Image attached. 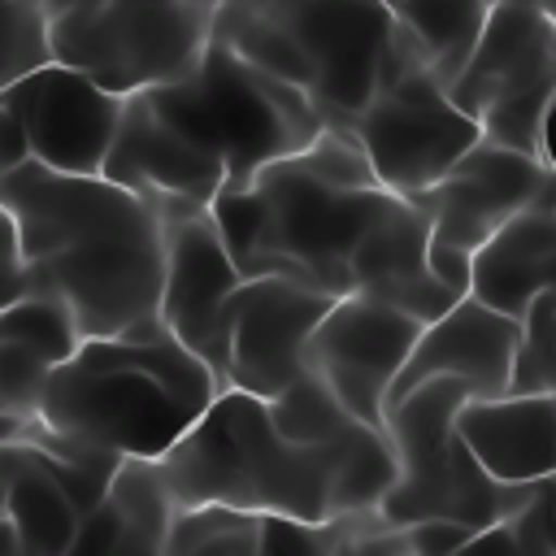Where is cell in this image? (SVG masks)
Segmentation results:
<instances>
[{
	"label": "cell",
	"mask_w": 556,
	"mask_h": 556,
	"mask_svg": "<svg viewBox=\"0 0 556 556\" xmlns=\"http://www.w3.org/2000/svg\"><path fill=\"white\" fill-rule=\"evenodd\" d=\"M543 161L556 169V96H552L547 117H543Z\"/></svg>",
	"instance_id": "obj_29"
},
{
	"label": "cell",
	"mask_w": 556,
	"mask_h": 556,
	"mask_svg": "<svg viewBox=\"0 0 556 556\" xmlns=\"http://www.w3.org/2000/svg\"><path fill=\"white\" fill-rule=\"evenodd\" d=\"M456 426L500 482H543L556 473V395H473Z\"/></svg>",
	"instance_id": "obj_20"
},
{
	"label": "cell",
	"mask_w": 556,
	"mask_h": 556,
	"mask_svg": "<svg viewBox=\"0 0 556 556\" xmlns=\"http://www.w3.org/2000/svg\"><path fill=\"white\" fill-rule=\"evenodd\" d=\"M339 295L287 274H248L230 300L226 387L282 395L308 369V339Z\"/></svg>",
	"instance_id": "obj_13"
},
{
	"label": "cell",
	"mask_w": 556,
	"mask_h": 556,
	"mask_svg": "<svg viewBox=\"0 0 556 556\" xmlns=\"http://www.w3.org/2000/svg\"><path fill=\"white\" fill-rule=\"evenodd\" d=\"M387 4H400V0H387Z\"/></svg>",
	"instance_id": "obj_33"
},
{
	"label": "cell",
	"mask_w": 556,
	"mask_h": 556,
	"mask_svg": "<svg viewBox=\"0 0 556 556\" xmlns=\"http://www.w3.org/2000/svg\"><path fill=\"white\" fill-rule=\"evenodd\" d=\"M169 222V256H165V291H161V321L200 352L222 387H226V326L230 300L248 278L230 252V239L213 208H174Z\"/></svg>",
	"instance_id": "obj_15"
},
{
	"label": "cell",
	"mask_w": 556,
	"mask_h": 556,
	"mask_svg": "<svg viewBox=\"0 0 556 556\" xmlns=\"http://www.w3.org/2000/svg\"><path fill=\"white\" fill-rule=\"evenodd\" d=\"M26 161H35V152H30V130H26V122H22L13 109L0 104V174L17 169V165H26Z\"/></svg>",
	"instance_id": "obj_28"
},
{
	"label": "cell",
	"mask_w": 556,
	"mask_h": 556,
	"mask_svg": "<svg viewBox=\"0 0 556 556\" xmlns=\"http://www.w3.org/2000/svg\"><path fill=\"white\" fill-rule=\"evenodd\" d=\"M248 4H256V9H287V4H295V0H248Z\"/></svg>",
	"instance_id": "obj_30"
},
{
	"label": "cell",
	"mask_w": 556,
	"mask_h": 556,
	"mask_svg": "<svg viewBox=\"0 0 556 556\" xmlns=\"http://www.w3.org/2000/svg\"><path fill=\"white\" fill-rule=\"evenodd\" d=\"M109 504L122 517V552L165 556V539H169L178 500L161 473V460L126 456L109 482Z\"/></svg>",
	"instance_id": "obj_22"
},
{
	"label": "cell",
	"mask_w": 556,
	"mask_h": 556,
	"mask_svg": "<svg viewBox=\"0 0 556 556\" xmlns=\"http://www.w3.org/2000/svg\"><path fill=\"white\" fill-rule=\"evenodd\" d=\"M56 61L52 43V4L43 0H4V83H17Z\"/></svg>",
	"instance_id": "obj_25"
},
{
	"label": "cell",
	"mask_w": 556,
	"mask_h": 556,
	"mask_svg": "<svg viewBox=\"0 0 556 556\" xmlns=\"http://www.w3.org/2000/svg\"><path fill=\"white\" fill-rule=\"evenodd\" d=\"M517 534V552H543L556 556V473L534 486V495L508 517Z\"/></svg>",
	"instance_id": "obj_26"
},
{
	"label": "cell",
	"mask_w": 556,
	"mask_h": 556,
	"mask_svg": "<svg viewBox=\"0 0 556 556\" xmlns=\"http://www.w3.org/2000/svg\"><path fill=\"white\" fill-rule=\"evenodd\" d=\"M504 0H400L395 13L408 30V39L417 43V52L426 56V65L452 87L469 61V52L482 39L486 17L500 9Z\"/></svg>",
	"instance_id": "obj_21"
},
{
	"label": "cell",
	"mask_w": 556,
	"mask_h": 556,
	"mask_svg": "<svg viewBox=\"0 0 556 556\" xmlns=\"http://www.w3.org/2000/svg\"><path fill=\"white\" fill-rule=\"evenodd\" d=\"M126 100L130 96L109 91L65 61L4 83L0 91V104L26 122L35 161L61 174H104L109 152L122 135Z\"/></svg>",
	"instance_id": "obj_14"
},
{
	"label": "cell",
	"mask_w": 556,
	"mask_h": 556,
	"mask_svg": "<svg viewBox=\"0 0 556 556\" xmlns=\"http://www.w3.org/2000/svg\"><path fill=\"white\" fill-rule=\"evenodd\" d=\"M43 4H52V9H65V4H78V0H43Z\"/></svg>",
	"instance_id": "obj_32"
},
{
	"label": "cell",
	"mask_w": 556,
	"mask_h": 556,
	"mask_svg": "<svg viewBox=\"0 0 556 556\" xmlns=\"http://www.w3.org/2000/svg\"><path fill=\"white\" fill-rule=\"evenodd\" d=\"M473 534H478V526H469V521H452V517H426V521L404 526L408 552H417V556H452V552H469Z\"/></svg>",
	"instance_id": "obj_27"
},
{
	"label": "cell",
	"mask_w": 556,
	"mask_h": 556,
	"mask_svg": "<svg viewBox=\"0 0 556 556\" xmlns=\"http://www.w3.org/2000/svg\"><path fill=\"white\" fill-rule=\"evenodd\" d=\"M295 35L308 65V96L326 126L348 130L374 100L387 61L404 35L395 4L387 0H295L269 9Z\"/></svg>",
	"instance_id": "obj_11"
},
{
	"label": "cell",
	"mask_w": 556,
	"mask_h": 556,
	"mask_svg": "<svg viewBox=\"0 0 556 556\" xmlns=\"http://www.w3.org/2000/svg\"><path fill=\"white\" fill-rule=\"evenodd\" d=\"M161 473L178 504H235L304 521L334 517V456L282 434L269 400L243 387H222L204 417L161 456Z\"/></svg>",
	"instance_id": "obj_4"
},
{
	"label": "cell",
	"mask_w": 556,
	"mask_h": 556,
	"mask_svg": "<svg viewBox=\"0 0 556 556\" xmlns=\"http://www.w3.org/2000/svg\"><path fill=\"white\" fill-rule=\"evenodd\" d=\"M426 321L374 295H339L308 339V369L365 421L387 426L391 391Z\"/></svg>",
	"instance_id": "obj_12"
},
{
	"label": "cell",
	"mask_w": 556,
	"mask_h": 556,
	"mask_svg": "<svg viewBox=\"0 0 556 556\" xmlns=\"http://www.w3.org/2000/svg\"><path fill=\"white\" fill-rule=\"evenodd\" d=\"M217 9L187 0H78L52 9L56 61L117 96L187 78L213 43Z\"/></svg>",
	"instance_id": "obj_7"
},
{
	"label": "cell",
	"mask_w": 556,
	"mask_h": 556,
	"mask_svg": "<svg viewBox=\"0 0 556 556\" xmlns=\"http://www.w3.org/2000/svg\"><path fill=\"white\" fill-rule=\"evenodd\" d=\"M0 213L17 222L30 291L61 295L87 339L161 317L169 222L143 191L26 161L0 174Z\"/></svg>",
	"instance_id": "obj_2"
},
{
	"label": "cell",
	"mask_w": 556,
	"mask_h": 556,
	"mask_svg": "<svg viewBox=\"0 0 556 556\" xmlns=\"http://www.w3.org/2000/svg\"><path fill=\"white\" fill-rule=\"evenodd\" d=\"M261 521L235 504H178L165 556H261Z\"/></svg>",
	"instance_id": "obj_23"
},
{
	"label": "cell",
	"mask_w": 556,
	"mask_h": 556,
	"mask_svg": "<svg viewBox=\"0 0 556 556\" xmlns=\"http://www.w3.org/2000/svg\"><path fill=\"white\" fill-rule=\"evenodd\" d=\"M187 4H200V9H222V4H230V0H187Z\"/></svg>",
	"instance_id": "obj_31"
},
{
	"label": "cell",
	"mask_w": 556,
	"mask_h": 556,
	"mask_svg": "<svg viewBox=\"0 0 556 556\" xmlns=\"http://www.w3.org/2000/svg\"><path fill=\"white\" fill-rule=\"evenodd\" d=\"M83 508L26 439L0 443V556H70Z\"/></svg>",
	"instance_id": "obj_18"
},
{
	"label": "cell",
	"mask_w": 556,
	"mask_h": 556,
	"mask_svg": "<svg viewBox=\"0 0 556 556\" xmlns=\"http://www.w3.org/2000/svg\"><path fill=\"white\" fill-rule=\"evenodd\" d=\"M83 339L87 334H83L74 308L48 291H30V295L4 304V313H0V343H17V348L43 356L48 365L70 361L83 348Z\"/></svg>",
	"instance_id": "obj_24"
},
{
	"label": "cell",
	"mask_w": 556,
	"mask_h": 556,
	"mask_svg": "<svg viewBox=\"0 0 556 556\" xmlns=\"http://www.w3.org/2000/svg\"><path fill=\"white\" fill-rule=\"evenodd\" d=\"M109 178L143 191L161 213L174 208H213L226 191V169L195 139H187L156 104L139 91L126 100L122 135L104 165Z\"/></svg>",
	"instance_id": "obj_16"
},
{
	"label": "cell",
	"mask_w": 556,
	"mask_h": 556,
	"mask_svg": "<svg viewBox=\"0 0 556 556\" xmlns=\"http://www.w3.org/2000/svg\"><path fill=\"white\" fill-rule=\"evenodd\" d=\"M143 96L187 139L222 161L226 187L256 178L265 165L308 148L326 130V117L304 87L252 65L217 30L187 78Z\"/></svg>",
	"instance_id": "obj_5"
},
{
	"label": "cell",
	"mask_w": 556,
	"mask_h": 556,
	"mask_svg": "<svg viewBox=\"0 0 556 556\" xmlns=\"http://www.w3.org/2000/svg\"><path fill=\"white\" fill-rule=\"evenodd\" d=\"M217 395V369L156 317L126 334L83 339L52 369L39 421L122 460H161Z\"/></svg>",
	"instance_id": "obj_3"
},
{
	"label": "cell",
	"mask_w": 556,
	"mask_h": 556,
	"mask_svg": "<svg viewBox=\"0 0 556 556\" xmlns=\"http://www.w3.org/2000/svg\"><path fill=\"white\" fill-rule=\"evenodd\" d=\"M243 274H287L330 295H374L421 321L460 295L430 265V217L391 191L352 130L326 126L308 148L226 187L213 204Z\"/></svg>",
	"instance_id": "obj_1"
},
{
	"label": "cell",
	"mask_w": 556,
	"mask_h": 556,
	"mask_svg": "<svg viewBox=\"0 0 556 556\" xmlns=\"http://www.w3.org/2000/svg\"><path fill=\"white\" fill-rule=\"evenodd\" d=\"M348 130L361 139L378 178L400 195H421L434 187L486 135L482 117L456 104L452 87L426 65L408 30L400 35L374 100Z\"/></svg>",
	"instance_id": "obj_8"
},
{
	"label": "cell",
	"mask_w": 556,
	"mask_h": 556,
	"mask_svg": "<svg viewBox=\"0 0 556 556\" xmlns=\"http://www.w3.org/2000/svg\"><path fill=\"white\" fill-rule=\"evenodd\" d=\"M552 182H556V169L543 156L482 135L434 187L413 195L430 217V265H434V274L456 295H469L473 252L500 226H508L521 208L543 200L552 191Z\"/></svg>",
	"instance_id": "obj_10"
},
{
	"label": "cell",
	"mask_w": 556,
	"mask_h": 556,
	"mask_svg": "<svg viewBox=\"0 0 556 556\" xmlns=\"http://www.w3.org/2000/svg\"><path fill=\"white\" fill-rule=\"evenodd\" d=\"M473 400L469 382L434 378L387 413V434L400 452V478L382 500L391 526H413L426 517H452L469 526H495L513 517L539 482H500L465 443L456 413Z\"/></svg>",
	"instance_id": "obj_6"
},
{
	"label": "cell",
	"mask_w": 556,
	"mask_h": 556,
	"mask_svg": "<svg viewBox=\"0 0 556 556\" xmlns=\"http://www.w3.org/2000/svg\"><path fill=\"white\" fill-rule=\"evenodd\" d=\"M521 334H526V326L517 317L482 304L478 295H460L443 317L426 321V330L391 391V404L434 378H460V382H469L473 395L513 391Z\"/></svg>",
	"instance_id": "obj_17"
},
{
	"label": "cell",
	"mask_w": 556,
	"mask_h": 556,
	"mask_svg": "<svg viewBox=\"0 0 556 556\" xmlns=\"http://www.w3.org/2000/svg\"><path fill=\"white\" fill-rule=\"evenodd\" d=\"M452 96L460 109L482 117L491 139L543 156V117L556 96L552 0H504L486 17Z\"/></svg>",
	"instance_id": "obj_9"
},
{
	"label": "cell",
	"mask_w": 556,
	"mask_h": 556,
	"mask_svg": "<svg viewBox=\"0 0 556 556\" xmlns=\"http://www.w3.org/2000/svg\"><path fill=\"white\" fill-rule=\"evenodd\" d=\"M556 291V195L547 191L500 226L469 265V295L526 321L539 295Z\"/></svg>",
	"instance_id": "obj_19"
},
{
	"label": "cell",
	"mask_w": 556,
	"mask_h": 556,
	"mask_svg": "<svg viewBox=\"0 0 556 556\" xmlns=\"http://www.w3.org/2000/svg\"><path fill=\"white\" fill-rule=\"evenodd\" d=\"M552 195H556V182H552Z\"/></svg>",
	"instance_id": "obj_34"
}]
</instances>
